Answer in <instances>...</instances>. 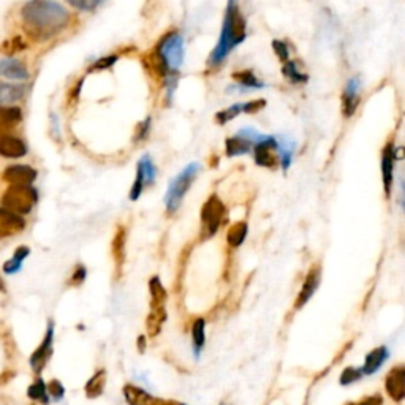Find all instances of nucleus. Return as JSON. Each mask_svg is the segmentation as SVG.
Instances as JSON below:
<instances>
[{
	"label": "nucleus",
	"mask_w": 405,
	"mask_h": 405,
	"mask_svg": "<svg viewBox=\"0 0 405 405\" xmlns=\"http://www.w3.org/2000/svg\"><path fill=\"white\" fill-rule=\"evenodd\" d=\"M266 106V100H254V102H245V103H234V105L228 106L225 109H222V111H218L216 114L217 117V122L220 125H225L229 120H233L234 117H238L239 114H255L261 111L263 108Z\"/></svg>",
	"instance_id": "obj_13"
},
{
	"label": "nucleus",
	"mask_w": 405,
	"mask_h": 405,
	"mask_svg": "<svg viewBox=\"0 0 405 405\" xmlns=\"http://www.w3.org/2000/svg\"><path fill=\"white\" fill-rule=\"evenodd\" d=\"M260 133L254 129H243L239 130L236 135L232 136L225 141L227 146V156L228 157H236V156H244L254 147V144L258 141Z\"/></svg>",
	"instance_id": "obj_9"
},
{
	"label": "nucleus",
	"mask_w": 405,
	"mask_h": 405,
	"mask_svg": "<svg viewBox=\"0 0 405 405\" xmlns=\"http://www.w3.org/2000/svg\"><path fill=\"white\" fill-rule=\"evenodd\" d=\"M206 321L202 319H196L194 321V326H191V341H194V352L195 357H200V352L205 347L206 342Z\"/></svg>",
	"instance_id": "obj_29"
},
{
	"label": "nucleus",
	"mask_w": 405,
	"mask_h": 405,
	"mask_svg": "<svg viewBox=\"0 0 405 405\" xmlns=\"http://www.w3.org/2000/svg\"><path fill=\"white\" fill-rule=\"evenodd\" d=\"M320 279H321V266L320 265H314L310 267V271L308 272V276L304 279L303 287H301V292L296 298V303H294V309H301L304 308L305 304L309 303L310 298L314 296V293L317 292V288L320 285Z\"/></svg>",
	"instance_id": "obj_14"
},
{
	"label": "nucleus",
	"mask_w": 405,
	"mask_h": 405,
	"mask_svg": "<svg viewBox=\"0 0 405 405\" xmlns=\"http://www.w3.org/2000/svg\"><path fill=\"white\" fill-rule=\"evenodd\" d=\"M23 120V111L18 106H0V131L12 129Z\"/></svg>",
	"instance_id": "obj_25"
},
{
	"label": "nucleus",
	"mask_w": 405,
	"mask_h": 405,
	"mask_svg": "<svg viewBox=\"0 0 405 405\" xmlns=\"http://www.w3.org/2000/svg\"><path fill=\"white\" fill-rule=\"evenodd\" d=\"M27 396H29L32 401H38V402H41L43 405L49 404L46 383L43 382L40 377H38V379L29 386V390H27Z\"/></svg>",
	"instance_id": "obj_31"
},
{
	"label": "nucleus",
	"mask_w": 405,
	"mask_h": 405,
	"mask_svg": "<svg viewBox=\"0 0 405 405\" xmlns=\"http://www.w3.org/2000/svg\"><path fill=\"white\" fill-rule=\"evenodd\" d=\"M116 62H117V56H106L103 59H98L97 62L92 65L91 72H97V70H106L109 67H113V65Z\"/></svg>",
	"instance_id": "obj_37"
},
{
	"label": "nucleus",
	"mask_w": 405,
	"mask_h": 405,
	"mask_svg": "<svg viewBox=\"0 0 405 405\" xmlns=\"http://www.w3.org/2000/svg\"><path fill=\"white\" fill-rule=\"evenodd\" d=\"M272 48H274L276 51V56L282 60V62H287L288 56H290V51H288V46L285 41L282 40H274L272 41Z\"/></svg>",
	"instance_id": "obj_35"
},
{
	"label": "nucleus",
	"mask_w": 405,
	"mask_h": 405,
	"mask_svg": "<svg viewBox=\"0 0 405 405\" xmlns=\"http://www.w3.org/2000/svg\"><path fill=\"white\" fill-rule=\"evenodd\" d=\"M247 238V223L245 222H236L234 225L229 227L227 233V243L229 247L236 249L244 243Z\"/></svg>",
	"instance_id": "obj_28"
},
{
	"label": "nucleus",
	"mask_w": 405,
	"mask_h": 405,
	"mask_svg": "<svg viewBox=\"0 0 405 405\" xmlns=\"http://www.w3.org/2000/svg\"><path fill=\"white\" fill-rule=\"evenodd\" d=\"M138 348L141 350V352H144V348H146V341H144V337H143V336H140V339H138Z\"/></svg>",
	"instance_id": "obj_41"
},
{
	"label": "nucleus",
	"mask_w": 405,
	"mask_h": 405,
	"mask_svg": "<svg viewBox=\"0 0 405 405\" xmlns=\"http://www.w3.org/2000/svg\"><path fill=\"white\" fill-rule=\"evenodd\" d=\"M105 385H106V370L105 369L97 370L86 383V388H84L86 396L89 399H97L98 396H102L103 391H105Z\"/></svg>",
	"instance_id": "obj_24"
},
{
	"label": "nucleus",
	"mask_w": 405,
	"mask_h": 405,
	"mask_svg": "<svg viewBox=\"0 0 405 405\" xmlns=\"http://www.w3.org/2000/svg\"><path fill=\"white\" fill-rule=\"evenodd\" d=\"M361 81L359 78H352L346 86V91H343L342 95V111L346 114V117H352L359 106L361 95Z\"/></svg>",
	"instance_id": "obj_20"
},
{
	"label": "nucleus",
	"mask_w": 405,
	"mask_h": 405,
	"mask_svg": "<svg viewBox=\"0 0 405 405\" xmlns=\"http://www.w3.org/2000/svg\"><path fill=\"white\" fill-rule=\"evenodd\" d=\"M156 174H157V169H156L154 162H152V158L149 156H144L138 162V168H136V178H135L133 187H131V191H130V200L133 201L138 200L141 194H143L144 185L154 182Z\"/></svg>",
	"instance_id": "obj_10"
},
{
	"label": "nucleus",
	"mask_w": 405,
	"mask_h": 405,
	"mask_svg": "<svg viewBox=\"0 0 405 405\" xmlns=\"http://www.w3.org/2000/svg\"><path fill=\"white\" fill-rule=\"evenodd\" d=\"M277 151V138L274 136L261 135L258 141L254 144V157L258 167L265 168H276L279 163V156L274 152Z\"/></svg>",
	"instance_id": "obj_8"
},
{
	"label": "nucleus",
	"mask_w": 405,
	"mask_h": 405,
	"mask_svg": "<svg viewBox=\"0 0 405 405\" xmlns=\"http://www.w3.org/2000/svg\"><path fill=\"white\" fill-rule=\"evenodd\" d=\"M200 165L198 163H189L182 171H180L176 178H174L171 182H169L168 191L165 195V206L168 214H174L180 205H182V200L187 190L191 187L194 180L198 176Z\"/></svg>",
	"instance_id": "obj_5"
},
{
	"label": "nucleus",
	"mask_w": 405,
	"mask_h": 405,
	"mask_svg": "<svg viewBox=\"0 0 405 405\" xmlns=\"http://www.w3.org/2000/svg\"><path fill=\"white\" fill-rule=\"evenodd\" d=\"M390 357V352H388L386 347H377L368 353V357L364 359V366L361 368L363 370V375H372L379 370L385 361Z\"/></svg>",
	"instance_id": "obj_22"
},
{
	"label": "nucleus",
	"mask_w": 405,
	"mask_h": 405,
	"mask_svg": "<svg viewBox=\"0 0 405 405\" xmlns=\"http://www.w3.org/2000/svg\"><path fill=\"white\" fill-rule=\"evenodd\" d=\"M151 124H152L151 117H147V119H144L143 122H141V124L138 125V129H136V135H135V143H138V141L146 140V136L149 135Z\"/></svg>",
	"instance_id": "obj_36"
},
{
	"label": "nucleus",
	"mask_w": 405,
	"mask_h": 405,
	"mask_svg": "<svg viewBox=\"0 0 405 405\" xmlns=\"http://www.w3.org/2000/svg\"><path fill=\"white\" fill-rule=\"evenodd\" d=\"M220 405H225V404H220Z\"/></svg>",
	"instance_id": "obj_42"
},
{
	"label": "nucleus",
	"mask_w": 405,
	"mask_h": 405,
	"mask_svg": "<svg viewBox=\"0 0 405 405\" xmlns=\"http://www.w3.org/2000/svg\"><path fill=\"white\" fill-rule=\"evenodd\" d=\"M38 201V191L32 185H10L2 196V205L16 214H29Z\"/></svg>",
	"instance_id": "obj_6"
},
{
	"label": "nucleus",
	"mask_w": 405,
	"mask_h": 405,
	"mask_svg": "<svg viewBox=\"0 0 405 405\" xmlns=\"http://www.w3.org/2000/svg\"><path fill=\"white\" fill-rule=\"evenodd\" d=\"M0 75L7 79L13 81H26L29 78V70L18 59L7 57L0 60Z\"/></svg>",
	"instance_id": "obj_21"
},
{
	"label": "nucleus",
	"mask_w": 405,
	"mask_h": 405,
	"mask_svg": "<svg viewBox=\"0 0 405 405\" xmlns=\"http://www.w3.org/2000/svg\"><path fill=\"white\" fill-rule=\"evenodd\" d=\"M24 29L35 40H49L70 23V13L56 0H29L23 10Z\"/></svg>",
	"instance_id": "obj_1"
},
{
	"label": "nucleus",
	"mask_w": 405,
	"mask_h": 405,
	"mask_svg": "<svg viewBox=\"0 0 405 405\" xmlns=\"http://www.w3.org/2000/svg\"><path fill=\"white\" fill-rule=\"evenodd\" d=\"M27 144L18 136L0 131V156L5 158H21L27 154Z\"/></svg>",
	"instance_id": "obj_19"
},
{
	"label": "nucleus",
	"mask_w": 405,
	"mask_h": 405,
	"mask_svg": "<svg viewBox=\"0 0 405 405\" xmlns=\"http://www.w3.org/2000/svg\"><path fill=\"white\" fill-rule=\"evenodd\" d=\"M347 405H383V397L380 394H374V396L363 397L359 402H350Z\"/></svg>",
	"instance_id": "obj_39"
},
{
	"label": "nucleus",
	"mask_w": 405,
	"mask_h": 405,
	"mask_svg": "<svg viewBox=\"0 0 405 405\" xmlns=\"http://www.w3.org/2000/svg\"><path fill=\"white\" fill-rule=\"evenodd\" d=\"M247 37V24H245V18L243 12L239 10L238 0H228L225 16H223L220 38L216 48L212 49L209 59H207V65L211 68L220 67L234 48L241 45Z\"/></svg>",
	"instance_id": "obj_2"
},
{
	"label": "nucleus",
	"mask_w": 405,
	"mask_h": 405,
	"mask_svg": "<svg viewBox=\"0 0 405 405\" xmlns=\"http://www.w3.org/2000/svg\"><path fill=\"white\" fill-rule=\"evenodd\" d=\"M86 279V267L83 265H78L75 267L72 279H70V283H73V285H81V283L84 282Z\"/></svg>",
	"instance_id": "obj_38"
},
{
	"label": "nucleus",
	"mask_w": 405,
	"mask_h": 405,
	"mask_svg": "<svg viewBox=\"0 0 405 405\" xmlns=\"http://www.w3.org/2000/svg\"><path fill=\"white\" fill-rule=\"evenodd\" d=\"M67 2L76 10H81V12H95L106 0H67Z\"/></svg>",
	"instance_id": "obj_32"
},
{
	"label": "nucleus",
	"mask_w": 405,
	"mask_h": 405,
	"mask_svg": "<svg viewBox=\"0 0 405 405\" xmlns=\"http://www.w3.org/2000/svg\"><path fill=\"white\" fill-rule=\"evenodd\" d=\"M48 388V393L49 396H51L54 401H60L65 396V388L62 386V383H60L59 380H51L46 385Z\"/></svg>",
	"instance_id": "obj_34"
},
{
	"label": "nucleus",
	"mask_w": 405,
	"mask_h": 405,
	"mask_svg": "<svg viewBox=\"0 0 405 405\" xmlns=\"http://www.w3.org/2000/svg\"><path fill=\"white\" fill-rule=\"evenodd\" d=\"M225 216V206L217 195H211L201 207V239H209L218 232Z\"/></svg>",
	"instance_id": "obj_7"
},
{
	"label": "nucleus",
	"mask_w": 405,
	"mask_h": 405,
	"mask_svg": "<svg viewBox=\"0 0 405 405\" xmlns=\"http://www.w3.org/2000/svg\"><path fill=\"white\" fill-rule=\"evenodd\" d=\"M15 377V374L12 370H5L2 372V375H0V386L5 385V383H8Z\"/></svg>",
	"instance_id": "obj_40"
},
{
	"label": "nucleus",
	"mask_w": 405,
	"mask_h": 405,
	"mask_svg": "<svg viewBox=\"0 0 405 405\" xmlns=\"http://www.w3.org/2000/svg\"><path fill=\"white\" fill-rule=\"evenodd\" d=\"M26 228V220L21 214L0 207V238H10L19 234Z\"/></svg>",
	"instance_id": "obj_15"
},
{
	"label": "nucleus",
	"mask_w": 405,
	"mask_h": 405,
	"mask_svg": "<svg viewBox=\"0 0 405 405\" xmlns=\"http://www.w3.org/2000/svg\"><path fill=\"white\" fill-rule=\"evenodd\" d=\"M125 238H127L125 228L117 227V232L113 238V256H114V266H116L117 277L122 274V267L125 263Z\"/></svg>",
	"instance_id": "obj_23"
},
{
	"label": "nucleus",
	"mask_w": 405,
	"mask_h": 405,
	"mask_svg": "<svg viewBox=\"0 0 405 405\" xmlns=\"http://www.w3.org/2000/svg\"><path fill=\"white\" fill-rule=\"evenodd\" d=\"M282 73L292 84H303V83H308L309 79L308 75L303 73L298 68V64L294 62V60H287V62L283 64Z\"/></svg>",
	"instance_id": "obj_30"
},
{
	"label": "nucleus",
	"mask_w": 405,
	"mask_h": 405,
	"mask_svg": "<svg viewBox=\"0 0 405 405\" xmlns=\"http://www.w3.org/2000/svg\"><path fill=\"white\" fill-rule=\"evenodd\" d=\"M26 95V87L19 84H0V105L19 102Z\"/></svg>",
	"instance_id": "obj_27"
},
{
	"label": "nucleus",
	"mask_w": 405,
	"mask_h": 405,
	"mask_svg": "<svg viewBox=\"0 0 405 405\" xmlns=\"http://www.w3.org/2000/svg\"><path fill=\"white\" fill-rule=\"evenodd\" d=\"M233 78L238 81L239 89L255 91V89H263V87H265V83L256 78L255 73L250 72V70H243V72L233 73Z\"/></svg>",
	"instance_id": "obj_26"
},
{
	"label": "nucleus",
	"mask_w": 405,
	"mask_h": 405,
	"mask_svg": "<svg viewBox=\"0 0 405 405\" xmlns=\"http://www.w3.org/2000/svg\"><path fill=\"white\" fill-rule=\"evenodd\" d=\"M53 346H54V323L49 321L45 337H43L41 343L38 346V348L32 353L30 357V368L37 375H40L41 370L46 368L48 361L53 355Z\"/></svg>",
	"instance_id": "obj_11"
},
{
	"label": "nucleus",
	"mask_w": 405,
	"mask_h": 405,
	"mask_svg": "<svg viewBox=\"0 0 405 405\" xmlns=\"http://www.w3.org/2000/svg\"><path fill=\"white\" fill-rule=\"evenodd\" d=\"M361 377H363V370L361 369H357V368H347L346 370L342 372V375H341V385L342 386H348V385H352V383H355V382H358Z\"/></svg>",
	"instance_id": "obj_33"
},
{
	"label": "nucleus",
	"mask_w": 405,
	"mask_h": 405,
	"mask_svg": "<svg viewBox=\"0 0 405 405\" xmlns=\"http://www.w3.org/2000/svg\"><path fill=\"white\" fill-rule=\"evenodd\" d=\"M38 176L37 169L29 165H12L5 168L3 179L10 185H32Z\"/></svg>",
	"instance_id": "obj_16"
},
{
	"label": "nucleus",
	"mask_w": 405,
	"mask_h": 405,
	"mask_svg": "<svg viewBox=\"0 0 405 405\" xmlns=\"http://www.w3.org/2000/svg\"><path fill=\"white\" fill-rule=\"evenodd\" d=\"M124 397L129 405H185L179 401H171V399L152 396V394L138 386L130 385V383L124 386Z\"/></svg>",
	"instance_id": "obj_12"
},
{
	"label": "nucleus",
	"mask_w": 405,
	"mask_h": 405,
	"mask_svg": "<svg viewBox=\"0 0 405 405\" xmlns=\"http://www.w3.org/2000/svg\"><path fill=\"white\" fill-rule=\"evenodd\" d=\"M149 293H151V308L149 315L146 320L147 334L151 337H156L160 332L163 323L167 321V299L168 293L165 287L162 285L160 277L154 276L149 281Z\"/></svg>",
	"instance_id": "obj_4"
},
{
	"label": "nucleus",
	"mask_w": 405,
	"mask_h": 405,
	"mask_svg": "<svg viewBox=\"0 0 405 405\" xmlns=\"http://www.w3.org/2000/svg\"><path fill=\"white\" fill-rule=\"evenodd\" d=\"M394 163H396V147L394 143H388L382 152V176L386 198H390L394 180Z\"/></svg>",
	"instance_id": "obj_18"
},
{
	"label": "nucleus",
	"mask_w": 405,
	"mask_h": 405,
	"mask_svg": "<svg viewBox=\"0 0 405 405\" xmlns=\"http://www.w3.org/2000/svg\"><path fill=\"white\" fill-rule=\"evenodd\" d=\"M185 48L184 38L178 32H171L162 38L157 46V64L156 67L165 79V92L168 103L173 102L174 91L178 87L179 72L184 64Z\"/></svg>",
	"instance_id": "obj_3"
},
{
	"label": "nucleus",
	"mask_w": 405,
	"mask_h": 405,
	"mask_svg": "<svg viewBox=\"0 0 405 405\" xmlns=\"http://www.w3.org/2000/svg\"><path fill=\"white\" fill-rule=\"evenodd\" d=\"M385 388L388 396L394 399L396 402H401L405 397V368L404 366H396L388 372Z\"/></svg>",
	"instance_id": "obj_17"
}]
</instances>
